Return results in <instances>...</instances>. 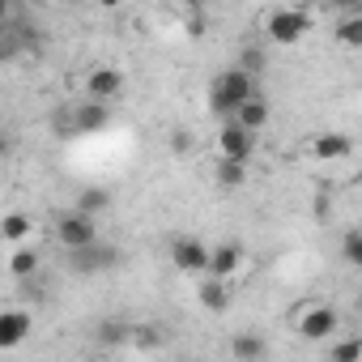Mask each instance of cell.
<instances>
[{
  "instance_id": "6da1fadb",
  "label": "cell",
  "mask_w": 362,
  "mask_h": 362,
  "mask_svg": "<svg viewBox=\"0 0 362 362\" xmlns=\"http://www.w3.org/2000/svg\"><path fill=\"white\" fill-rule=\"evenodd\" d=\"M252 94H256V73H247L243 64H235V69H226V73L214 77V86H209V111L218 119H235V111Z\"/></svg>"
},
{
  "instance_id": "7a4b0ae2",
  "label": "cell",
  "mask_w": 362,
  "mask_h": 362,
  "mask_svg": "<svg viewBox=\"0 0 362 362\" xmlns=\"http://www.w3.org/2000/svg\"><path fill=\"white\" fill-rule=\"evenodd\" d=\"M307 30H311V18H307L303 9H273L269 22H264V35H269V43H277V47H294Z\"/></svg>"
},
{
  "instance_id": "3957f363",
  "label": "cell",
  "mask_w": 362,
  "mask_h": 362,
  "mask_svg": "<svg viewBox=\"0 0 362 362\" xmlns=\"http://www.w3.org/2000/svg\"><path fill=\"white\" fill-rule=\"evenodd\" d=\"M56 239H60V247H64V252H81V247L98 243L94 214H86V209H73V214H64V218L56 222Z\"/></svg>"
},
{
  "instance_id": "277c9868",
  "label": "cell",
  "mask_w": 362,
  "mask_h": 362,
  "mask_svg": "<svg viewBox=\"0 0 362 362\" xmlns=\"http://www.w3.org/2000/svg\"><path fill=\"white\" fill-rule=\"evenodd\" d=\"M218 153H222V158L252 162V153H256V132L243 128L239 119H222V128H218Z\"/></svg>"
},
{
  "instance_id": "5b68a950",
  "label": "cell",
  "mask_w": 362,
  "mask_h": 362,
  "mask_svg": "<svg viewBox=\"0 0 362 362\" xmlns=\"http://www.w3.org/2000/svg\"><path fill=\"white\" fill-rule=\"evenodd\" d=\"M341 328V315L328 307V303H307L303 311H298V337H307V341H324V337H332Z\"/></svg>"
},
{
  "instance_id": "8992f818",
  "label": "cell",
  "mask_w": 362,
  "mask_h": 362,
  "mask_svg": "<svg viewBox=\"0 0 362 362\" xmlns=\"http://www.w3.org/2000/svg\"><path fill=\"white\" fill-rule=\"evenodd\" d=\"M209 260H214V247H205L201 239H175L170 243V264L179 273H209Z\"/></svg>"
},
{
  "instance_id": "52a82bcc",
  "label": "cell",
  "mask_w": 362,
  "mask_h": 362,
  "mask_svg": "<svg viewBox=\"0 0 362 362\" xmlns=\"http://www.w3.org/2000/svg\"><path fill=\"white\" fill-rule=\"evenodd\" d=\"M30 328H35V315L26 307H5L0 311V349H18Z\"/></svg>"
},
{
  "instance_id": "ba28073f",
  "label": "cell",
  "mask_w": 362,
  "mask_h": 362,
  "mask_svg": "<svg viewBox=\"0 0 362 362\" xmlns=\"http://www.w3.org/2000/svg\"><path fill=\"white\" fill-rule=\"evenodd\" d=\"M197 298H201V307H205V311L222 315V311L230 307V286H226V277H218V273H201Z\"/></svg>"
},
{
  "instance_id": "9c48e42d",
  "label": "cell",
  "mask_w": 362,
  "mask_h": 362,
  "mask_svg": "<svg viewBox=\"0 0 362 362\" xmlns=\"http://www.w3.org/2000/svg\"><path fill=\"white\" fill-rule=\"evenodd\" d=\"M111 124V107L103 103V98H86L81 107H73V128H81V132H103Z\"/></svg>"
},
{
  "instance_id": "30bf717a",
  "label": "cell",
  "mask_w": 362,
  "mask_h": 362,
  "mask_svg": "<svg viewBox=\"0 0 362 362\" xmlns=\"http://www.w3.org/2000/svg\"><path fill=\"white\" fill-rule=\"evenodd\" d=\"M119 90H124V73H119V69H94V73L86 77V98L111 103Z\"/></svg>"
},
{
  "instance_id": "8fae6325",
  "label": "cell",
  "mask_w": 362,
  "mask_h": 362,
  "mask_svg": "<svg viewBox=\"0 0 362 362\" xmlns=\"http://www.w3.org/2000/svg\"><path fill=\"white\" fill-rule=\"evenodd\" d=\"M349 153H354V141L345 132H320L311 141V158H320V162H341Z\"/></svg>"
},
{
  "instance_id": "7c38bea8",
  "label": "cell",
  "mask_w": 362,
  "mask_h": 362,
  "mask_svg": "<svg viewBox=\"0 0 362 362\" xmlns=\"http://www.w3.org/2000/svg\"><path fill=\"white\" fill-rule=\"evenodd\" d=\"M69 256H73V269L77 273H98V269H111L115 264V247H98V243H90L81 252H69Z\"/></svg>"
},
{
  "instance_id": "4fadbf2b",
  "label": "cell",
  "mask_w": 362,
  "mask_h": 362,
  "mask_svg": "<svg viewBox=\"0 0 362 362\" xmlns=\"http://www.w3.org/2000/svg\"><path fill=\"white\" fill-rule=\"evenodd\" d=\"M243 269V243H218L214 247V260H209V273H218V277H235Z\"/></svg>"
},
{
  "instance_id": "5bb4252c",
  "label": "cell",
  "mask_w": 362,
  "mask_h": 362,
  "mask_svg": "<svg viewBox=\"0 0 362 362\" xmlns=\"http://www.w3.org/2000/svg\"><path fill=\"white\" fill-rule=\"evenodd\" d=\"M214 179H218L222 192H239V188L247 184V162H239V158H218Z\"/></svg>"
},
{
  "instance_id": "9a60e30c",
  "label": "cell",
  "mask_w": 362,
  "mask_h": 362,
  "mask_svg": "<svg viewBox=\"0 0 362 362\" xmlns=\"http://www.w3.org/2000/svg\"><path fill=\"white\" fill-rule=\"evenodd\" d=\"M235 119H239L243 128H252V132H260V128H264V124L273 119V107H269V103H264L260 94H252V98H247V103H243V107L235 111Z\"/></svg>"
},
{
  "instance_id": "2e32d148",
  "label": "cell",
  "mask_w": 362,
  "mask_h": 362,
  "mask_svg": "<svg viewBox=\"0 0 362 362\" xmlns=\"http://www.w3.org/2000/svg\"><path fill=\"white\" fill-rule=\"evenodd\" d=\"M332 35H337V43H341V47L362 52V13H341V18H337V26H332Z\"/></svg>"
},
{
  "instance_id": "e0dca14e",
  "label": "cell",
  "mask_w": 362,
  "mask_h": 362,
  "mask_svg": "<svg viewBox=\"0 0 362 362\" xmlns=\"http://www.w3.org/2000/svg\"><path fill=\"white\" fill-rule=\"evenodd\" d=\"M230 354H235L239 362H256V358H264V354H269V345H264L256 332H239V337L230 341Z\"/></svg>"
},
{
  "instance_id": "ac0fdd59",
  "label": "cell",
  "mask_w": 362,
  "mask_h": 362,
  "mask_svg": "<svg viewBox=\"0 0 362 362\" xmlns=\"http://www.w3.org/2000/svg\"><path fill=\"white\" fill-rule=\"evenodd\" d=\"M35 269H39V252H35V247H13L9 273H13L18 281H26V277H35Z\"/></svg>"
},
{
  "instance_id": "d6986e66",
  "label": "cell",
  "mask_w": 362,
  "mask_h": 362,
  "mask_svg": "<svg viewBox=\"0 0 362 362\" xmlns=\"http://www.w3.org/2000/svg\"><path fill=\"white\" fill-rule=\"evenodd\" d=\"M30 230H35V222H30L26 214H5V239H9V243H22Z\"/></svg>"
},
{
  "instance_id": "ffe728a7",
  "label": "cell",
  "mask_w": 362,
  "mask_h": 362,
  "mask_svg": "<svg viewBox=\"0 0 362 362\" xmlns=\"http://www.w3.org/2000/svg\"><path fill=\"white\" fill-rule=\"evenodd\" d=\"M341 260H345L349 269H362V230H349V235L341 239Z\"/></svg>"
},
{
  "instance_id": "44dd1931",
  "label": "cell",
  "mask_w": 362,
  "mask_h": 362,
  "mask_svg": "<svg viewBox=\"0 0 362 362\" xmlns=\"http://www.w3.org/2000/svg\"><path fill=\"white\" fill-rule=\"evenodd\" d=\"M107 205H111V192H103V188H86L77 197V209H86V214H103Z\"/></svg>"
},
{
  "instance_id": "7402d4cb",
  "label": "cell",
  "mask_w": 362,
  "mask_h": 362,
  "mask_svg": "<svg viewBox=\"0 0 362 362\" xmlns=\"http://www.w3.org/2000/svg\"><path fill=\"white\" fill-rule=\"evenodd\" d=\"M328 358H332V362H354V358H362V337H349V341H337V345L328 349Z\"/></svg>"
},
{
  "instance_id": "603a6c76",
  "label": "cell",
  "mask_w": 362,
  "mask_h": 362,
  "mask_svg": "<svg viewBox=\"0 0 362 362\" xmlns=\"http://www.w3.org/2000/svg\"><path fill=\"white\" fill-rule=\"evenodd\" d=\"M170 145H175V153H188L192 149V136L188 132H170Z\"/></svg>"
},
{
  "instance_id": "cb8c5ba5",
  "label": "cell",
  "mask_w": 362,
  "mask_h": 362,
  "mask_svg": "<svg viewBox=\"0 0 362 362\" xmlns=\"http://www.w3.org/2000/svg\"><path fill=\"white\" fill-rule=\"evenodd\" d=\"M328 5H332L337 13H358V5H362V0H328Z\"/></svg>"
},
{
  "instance_id": "d4e9b609",
  "label": "cell",
  "mask_w": 362,
  "mask_h": 362,
  "mask_svg": "<svg viewBox=\"0 0 362 362\" xmlns=\"http://www.w3.org/2000/svg\"><path fill=\"white\" fill-rule=\"evenodd\" d=\"M188 9H192V18H201L205 13V0H188Z\"/></svg>"
},
{
  "instance_id": "484cf974",
  "label": "cell",
  "mask_w": 362,
  "mask_h": 362,
  "mask_svg": "<svg viewBox=\"0 0 362 362\" xmlns=\"http://www.w3.org/2000/svg\"><path fill=\"white\" fill-rule=\"evenodd\" d=\"M5 5H13V9H18V5H26V0H5Z\"/></svg>"
},
{
  "instance_id": "4316f807",
  "label": "cell",
  "mask_w": 362,
  "mask_h": 362,
  "mask_svg": "<svg viewBox=\"0 0 362 362\" xmlns=\"http://www.w3.org/2000/svg\"><path fill=\"white\" fill-rule=\"evenodd\" d=\"M64 5H81V0H64Z\"/></svg>"
}]
</instances>
